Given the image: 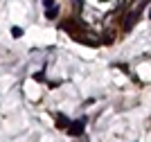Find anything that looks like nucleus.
Returning <instances> with one entry per match:
<instances>
[{
	"label": "nucleus",
	"mask_w": 151,
	"mask_h": 142,
	"mask_svg": "<svg viewBox=\"0 0 151 142\" xmlns=\"http://www.w3.org/2000/svg\"><path fill=\"white\" fill-rule=\"evenodd\" d=\"M12 36L14 38H20V36H23V30H20V27H12Z\"/></svg>",
	"instance_id": "5"
},
{
	"label": "nucleus",
	"mask_w": 151,
	"mask_h": 142,
	"mask_svg": "<svg viewBox=\"0 0 151 142\" xmlns=\"http://www.w3.org/2000/svg\"><path fill=\"white\" fill-rule=\"evenodd\" d=\"M43 77H45L43 72H36V74H34V79H36V81H43Z\"/></svg>",
	"instance_id": "6"
},
{
	"label": "nucleus",
	"mask_w": 151,
	"mask_h": 142,
	"mask_svg": "<svg viewBox=\"0 0 151 142\" xmlns=\"http://www.w3.org/2000/svg\"><path fill=\"white\" fill-rule=\"evenodd\" d=\"M57 126L59 129H68V120H65V115H57Z\"/></svg>",
	"instance_id": "4"
},
{
	"label": "nucleus",
	"mask_w": 151,
	"mask_h": 142,
	"mask_svg": "<svg viewBox=\"0 0 151 142\" xmlns=\"http://www.w3.org/2000/svg\"><path fill=\"white\" fill-rule=\"evenodd\" d=\"M57 14H59V7L57 5H50V7H47V18H57Z\"/></svg>",
	"instance_id": "3"
},
{
	"label": "nucleus",
	"mask_w": 151,
	"mask_h": 142,
	"mask_svg": "<svg viewBox=\"0 0 151 142\" xmlns=\"http://www.w3.org/2000/svg\"><path fill=\"white\" fill-rule=\"evenodd\" d=\"M83 129H86V120H77V122H72L68 126V133L77 138V136H81V133H83Z\"/></svg>",
	"instance_id": "1"
},
{
	"label": "nucleus",
	"mask_w": 151,
	"mask_h": 142,
	"mask_svg": "<svg viewBox=\"0 0 151 142\" xmlns=\"http://www.w3.org/2000/svg\"><path fill=\"white\" fill-rule=\"evenodd\" d=\"M140 9H142V7H140ZM140 9H135L133 14H129V18L124 20V30H131L133 25L138 23V18H140Z\"/></svg>",
	"instance_id": "2"
}]
</instances>
